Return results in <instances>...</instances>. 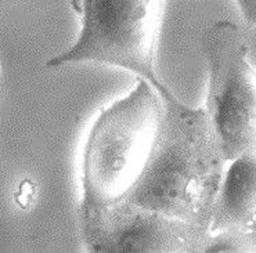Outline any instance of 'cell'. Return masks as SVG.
I'll return each mask as SVG.
<instances>
[{
    "instance_id": "1",
    "label": "cell",
    "mask_w": 256,
    "mask_h": 253,
    "mask_svg": "<svg viewBox=\"0 0 256 253\" xmlns=\"http://www.w3.org/2000/svg\"><path fill=\"white\" fill-rule=\"evenodd\" d=\"M226 165L204 108L187 106L178 97L164 100L152 152L125 200L209 231Z\"/></svg>"
},
{
    "instance_id": "2",
    "label": "cell",
    "mask_w": 256,
    "mask_h": 253,
    "mask_svg": "<svg viewBox=\"0 0 256 253\" xmlns=\"http://www.w3.org/2000/svg\"><path fill=\"white\" fill-rule=\"evenodd\" d=\"M162 115L160 92L142 79L97 115L82 151L79 209L128 198L147 166Z\"/></svg>"
},
{
    "instance_id": "3",
    "label": "cell",
    "mask_w": 256,
    "mask_h": 253,
    "mask_svg": "<svg viewBox=\"0 0 256 253\" xmlns=\"http://www.w3.org/2000/svg\"><path fill=\"white\" fill-rule=\"evenodd\" d=\"M165 0H72L79 18L76 40L48 60L50 68L100 64L152 84L162 100L176 96L156 71Z\"/></svg>"
},
{
    "instance_id": "4",
    "label": "cell",
    "mask_w": 256,
    "mask_h": 253,
    "mask_svg": "<svg viewBox=\"0 0 256 253\" xmlns=\"http://www.w3.org/2000/svg\"><path fill=\"white\" fill-rule=\"evenodd\" d=\"M208 70L204 111L227 162L256 151V66L244 32L219 21L202 36Z\"/></svg>"
},
{
    "instance_id": "5",
    "label": "cell",
    "mask_w": 256,
    "mask_h": 253,
    "mask_svg": "<svg viewBox=\"0 0 256 253\" xmlns=\"http://www.w3.org/2000/svg\"><path fill=\"white\" fill-rule=\"evenodd\" d=\"M84 246L97 253L201 252L208 230L130 202L79 209Z\"/></svg>"
},
{
    "instance_id": "6",
    "label": "cell",
    "mask_w": 256,
    "mask_h": 253,
    "mask_svg": "<svg viewBox=\"0 0 256 253\" xmlns=\"http://www.w3.org/2000/svg\"><path fill=\"white\" fill-rule=\"evenodd\" d=\"M256 227V151L228 160L214 198L209 231Z\"/></svg>"
},
{
    "instance_id": "7",
    "label": "cell",
    "mask_w": 256,
    "mask_h": 253,
    "mask_svg": "<svg viewBox=\"0 0 256 253\" xmlns=\"http://www.w3.org/2000/svg\"><path fill=\"white\" fill-rule=\"evenodd\" d=\"M201 252H256V227L209 231Z\"/></svg>"
},
{
    "instance_id": "8",
    "label": "cell",
    "mask_w": 256,
    "mask_h": 253,
    "mask_svg": "<svg viewBox=\"0 0 256 253\" xmlns=\"http://www.w3.org/2000/svg\"><path fill=\"white\" fill-rule=\"evenodd\" d=\"M245 22L256 30V0H234Z\"/></svg>"
},
{
    "instance_id": "9",
    "label": "cell",
    "mask_w": 256,
    "mask_h": 253,
    "mask_svg": "<svg viewBox=\"0 0 256 253\" xmlns=\"http://www.w3.org/2000/svg\"><path fill=\"white\" fill-rule=\"evenodd\" d=\"M0 80H2V72H0Z\"/></svg>"
}]
</instances>
